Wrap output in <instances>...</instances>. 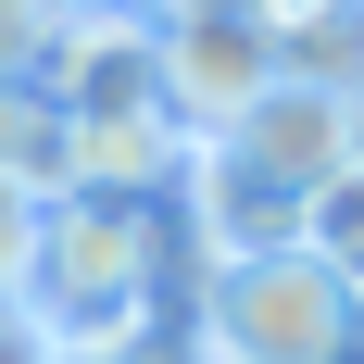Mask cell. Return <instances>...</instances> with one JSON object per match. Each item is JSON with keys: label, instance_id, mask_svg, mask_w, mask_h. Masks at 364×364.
Returning <instances> with one entry per match:
<instances>
[{"label": "cell", "instance_id": "obj_5", "mask_svg": "<svg viewBox=\"0 0 364 364\" xmlns=\"http://www.w3.org/2000/svg\"><path fill=\"white\" fill-rule=\"evenodd\" d=\"M226 151H239L252 176H277L289 201H314L327 176L364 164V101H339V88H289V75H277V88L226 126Z\"/></svg>", "mask_w": 364, "mask_h": 364}, {"label": "cell", "instance_id": "obj_13", "mask_svg": "<svg viewBox=\"0 0 364 364\" xmlns=\"http://www.w3.org/2000/svg\"><path fill=\"white\" fill-rule=\"evenodd\" d=\"M339 364H364V314H352V352H339Z\"/></svg>", "mask_w": 364, "mask_h": 364}, {"label": "cell", "instance_id": "obj_2", "mask_svg": "<svg viewBox=\"0 0 364 364\" xmlns=\"http://www.w3.org/2000/svg\"><path fill=\"white\" fill-rule=\"evenodd\" d=\"M188 339H201V364H339V352H352V289H339L314 252L201 264Z\"/></svg>", "mask_w": 364, "mask_h": 364}, {"label": "cell", "instance_id": "obj_3", "mask_svg": "<svg viewBox=\"0 0 364 364\" xmlns=\"http://www.w3.org/2000/svg\"><path fill=\"white\" fill-rule=\"evenodd\" d=\"M26 88L63 126H88V113H164V26L139 0H63V26H50Z\"/></svg>", "mask_w": 364, "mask_h": 364}, {"label": "cell", "instance_id": "obj_12", "mask_svg": "<svg viewBox=\"0 0 364 364\" xmlns=\"http://www.w3.org/2000/svg\"><path fill=\"white\" fill-rule=\"evenodd\" d=\"M0 364H63V352H50V327H38L26 301H0Z\"/></svg>", "mask_w": 364, "mask_h": 364}, {"label": "cell", "instance_id": "obj_6", "mask_svg": "<svg viewBox=\"0 0 364 364\" xmlns=\"http://www.w3.org/2000/svg\"><path fill=\"white\" fill-rule=\"evenodd\" d=\"M176 176H188L176 113H88V126H75V188H88V201H176Z\"/></svg>", "mask_w": 364, "mask_h": 364}, {"label": "cell", "instance_id": "obj_7", "mask_svg": "<svg viewBox=\"0 0 364 364\" xmlns=\"http://www.w3.org/2000/svg\"><path fill=\"white\" fill-rule=\"evenodd\" d=\"M0 188H26V201H63L75 188V126L38 88H0Z\"/></svg>", "mask_w": 364, "mask_h": 364}, {"label": "cell", "instance_id": "obj_9", "mask_svg": "<svg viewBox=\"0 0 364 364\" xmlns=\"http://www.w3.org/2000/svg\"><path fill=\"white\" fill-rule=\"evenodd\" d=\"M301 252L327 264L339 289H352V314H364V164H352V176H327L314 201H301Z\"/></svg>", "mask_w": 364, "mask_h": 364}, {"label": "cell", "instance_id": "obj_8", "mask_svg": "<svg viewBox=\"0 0 364 364\" xmlns=\"http://www.w3.org/2000/svg\"><path fill=\"white\" fill-rule=\"evenodd\" d=\"M277 75H289V88H339V101H364V0L301 13V26L277 38Z\"/></svg>", "mask_w": 364, "mask_h": 364}, {"label": "cell", "instance_id": "obj_11", "mask_svg": "<svg viewBox=\"0 0 364 364\" xmlns=\"http://www.w3.org/2000/svg\"><path fill=\"white\" fill-rule=\"evenodd\" d=\"M38 226H50V201L0 188V301H26V277H38Z\"/></svg>", "mask_w": 364, "mask_h": 364}, {"label": "cell", "instance_id": "obj_10", "mask_svg": "<svg viewBox=\"0 0 364 364\" xmlns=\"http://www.w3.org/2000/svg\"><path fill=\"white\" fill-rule=\"evenodd\" d=\"M63 364H201V339H188V314H151V327L101 339V352H63Z\"/></svg>", "mask_w": 364, "mask_h": 364}, {"label": "cell", "instance_id": "obj_4", "mask_svg": "<svg viewBox=\"0 0 364 364\" xmlns=\"http://www.w3.org/2000/svg\"><path fill=\"white\" fill-rule=\"evenodd\" d=\"M277 88V38L252 13H201V26H164V113H176V139H226L239 113Z\"/></svg>", "mask_w": 364, "mask_h": 364}, {"label": "cell", "instance_id": "obj_1", "mask_svg": "<svg viewBox=\"0 0 364 364\" xmlns=\"http://www.w3.org/2000/svg\"><path fill=\"white\" fill-rule=\"evenodd\" d=\"M164 264H176V201H88V188H75V201H50V226H38L26 314L50 327V352H101V339L176 314Z\"/></svg>", "mask_w": 364, "mask_h": 364}]
</instances>
